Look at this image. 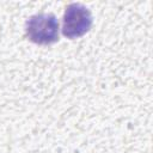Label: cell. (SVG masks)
Listing matches in <instances>:
<instances>
[{
    "label": "cell",
    "mask_w": 153,
    "mask_h": 153,
    "mask_svg": "<svg viewBox=\"0 0 153 153\" xmlns=\"http://www.w3.org/2000/svg\"><path fill=\"white\" fill-rule=\"evenodd\" d=\"M59 22L53 13H36L25 23V35L29 41L39 45L59 41Z\"/></svg>",
    "instance_id": "1"
},
{
    "label": "cell",
    "mask_w": 153,
    "mask_h": 153,
    "mask_svg": "<svg viewBox=\"0 0 153 153\" xmlns=\"http://www.w3.org/2000/svg\"><path fill=\"white\" fill-rule=\"evenodd\" d=\"M92 26L91 11L80 2H72L66 7L62 20V33L69 39L79 38Z\"/></svg>",
    "instance_id": "2"
}]
</instances>
